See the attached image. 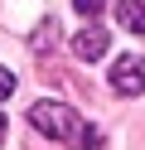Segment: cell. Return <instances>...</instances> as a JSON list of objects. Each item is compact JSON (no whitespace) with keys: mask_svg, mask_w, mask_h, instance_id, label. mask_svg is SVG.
Wrapping results in <instances>:
<instances>
[{"mask_svg":"<svg viewBox=\"0 0 145 150\" xmlns=\"http://www.w3.org/2000/svg\"><path fill=\"white\" fill-rule=\"evenodd\" d=\"M10 92H15V73H10V68H0V102H5Z\"/></svg>","mask_w":145,"mask_h":150,"instance_id":"obj_8","label":"cell"},{"mask_svg":"<svg viewBox=\"0 0 145 150\" xmlns=\"http://www.w3.org/2000/svg\"><path fill=\"white\" fill-rule=\"evenodd\" d=\"M73 53H77L82 63H97V58L106 53V29H102V24H87V29L73 39Z\"/></svg>","mask_w":145,"mask_h":150,"instance_id":"obj_3","label":"cell"},{"mask_svg":"<svg viewBox=\"0 0 145 150\" xmlns=\"http://www.w3.org/2000/svg\"><path fill=\"white\" fill-rule=\"evenodd\" d=\"M116 20L131 34H145V0H116Z\"/></svg>","mask_w":145,"mask_h":150,"instance_id":"obj_4","label":"cell"},{"mask_svg":"<svg viewBox=\"0 0 145 150\" xmlns=\"http://www.w3.org/2000/svg\"><path fill=\"white\" fill-rule=\"evenodd\" d=\"M29 121H34V131H44L48 140H63V145H82V136H87V121L63 102H34Z\"/></svg>","mask_w":145,"mask_h":150,"instance_id":"obj_1","label":"cell"},{"mask_svg":"<svg viewBox=\"0 0 145 150\" xmlns=\"http://www.w3.org/2000/svg\"><path fill=\"white\" fill-rule=\"evenodd\" d=\"M53 39H58V29L48 24V29H39V34H34V49H53Z\"/></svg>","mask_w":145,"mask_h":150,"instance_id":"obj_5","label":"cell"},{"mask_svg":"<svg viewBox=\"0 0 145 150\" xmlns=\"http://www.w3.org/2000/svg\"><path fill=\"white\" fill-rule=\"evenodd\" d=\"M111 87L121 92V97H140L145 92V58H135V53L116 58L111 63Z\"/></svg>","mask_w":145,"mask_h":150,"instance_id":"obj_2","label":"cell"},{"mask_svg":"<svg viewBox=\"0 0 145 150\" xmlns=\"http://www.w3.org/2000/svg\"><path fill=\"white\" fill-rule=\"evenodd\" d=\"M73 5L87 15V20H92V15H102V5H106V0H73Z\"/></svg>","mask_w":145,"mask_h":150,"instance_id":"obj_7","label":"cell"},{"mask_svg":"<svg viewBox=\"0 0 145 150\" xmlns=\"http://www.w3.org/2000/svg\"><path fill=\"white\" fill-rule=\"evenodd\" d=\"M0 140H5V116H0Z\"/></svg>","mask_w":145,"mask_h":150,"instance_id":"obj_9","label":"cell"},{"mask_svg":"<svg viewBox=\"0 0 145 150\" xmlns=\"http://www.w3.org/2000/svg\"><path fill=\"white\" fill-rule=\"evenodd\" d=\"M82 150H106V140H102V131H92V126H87V136H82Z\"/></svg>","mask_w":145,"mask_h":150,"instance_id":"obj_6","label":"cell"}]
</instances>
